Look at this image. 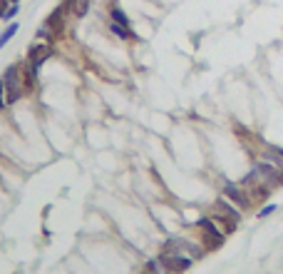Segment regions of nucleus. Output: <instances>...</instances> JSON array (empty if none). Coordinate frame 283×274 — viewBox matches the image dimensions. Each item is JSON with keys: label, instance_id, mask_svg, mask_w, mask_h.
Returning a JSON list of instances; mask_svg holds the SVG:
<instances>
[{"label": "nucleus", "instance_id": "obj_1", "mask_svg": "<svg viewBox=\"0 0 283 274\" xmlns=\"http://www.w3.org/2000/svg\"><path fill=\"white\" fill-rule=\"evenodd\" d=\"M50 55H53V45H50V43H37V40H35L28 48V67H25V72L32 75V77H37L42 62L48 60Z\"/></svg>", "mask_w": 283, "mask_h": 274}, {"label": "nucleus", "instance_id": "obj_2", "mask_svg": "<svg viewBox=\"0 0 283 274\" xmlns=\"http://www.w3.org/2000/svg\"><path fill=\"white\" fill-rule=\"evenodd\" d=\"M3 80H5V105L18 102L20 90H23V70H20L18 65H10V67L5 70Z\"/></svg>", "mask_w": 283, "mask_h": 274}, {"label": "nucleus", "instance_id": "obj_3", "mask_svg": "<svg viewBox=\"0 0 283 274\" xmlns=\"http://www.w3.org/2000/svg\"><path fill=\"white\" fill-rule=\"evenodd\" d=\"M159 262H162L164 269H169V272H174V274H181L192 267V257H184V254H179V252H162Z\"/></svg>", "mask_w": 283, "mask_h": 274}, {"label": "nucleus", "instance_id": "obj_4", "mask_svg": "<svg viewBox=\"0 0 283 274\" xmlns=\"http://www.w3.org/2000/svg\"><path fill=\"white\" fill-rule=\"evenodd\" d=\"M199 227L204 229V244H206V249H219L224 244V232H219L211 219H199Z\"/></svg>", "mask_w": 283, "mask_h": 274}, {"label": "nucleus", "instance_id": "obj_5", "mask_svg": "<svg viewBox=\"0 0 283 274\" xmlns=\"http://www.w3.org/2000/svg\"><path fill=\"white\" fill-rule=\"evenodd\" d=\"M224 192H226V194L231 197V200H233V202H236V205H239V207H246V205H249V197H246V194H244V192H241V189H239L236 184L226 182Z\"/></svg>", "mask_w": 283, "mask_h": 274}, {"label": "nucleus", "instance_id": "obj_6", "mask_svg": "<svg viewBox=\"0 0 283 274\" xmlns=\"http://www.w3.org/2000/svg\"><path fill=\"white\" fill-rule=\"evenodd\" d=\"M62 3H67V8H70V13H72L75 18H85L87 15L89 0H62Z\"/></svg>", "mask_w": 283, "mask_h": 274}, {"label": "nucleus", "instance_id": "obj_7", "mask_svg": "<svg viewBox=\"0 0 283 274\" xmlns=\"http://www.w3.org/2000/svg\"><path fill=\"white\" fill-rule=\"evenodd\" d=\"M18 30H20V25H18V23H10L5 30H0V50L8 45V40H10V37H13V35H15Z\"/></svg>", "mask_w": 283, "mask_h": 274}, {"label": "nucleus", "instance_id": "obj_8", "mask_svg": "<svg viewBox=\"0 0 283 274\" xmlns=\"http://www.w3.org/2000/svg\"><path fill=\"white\" fill-rule=\"evenodd\" d=\"M110 13H112L114 23H119V25H124V28H132V25H129V18L124 15V10H122L119 5H112V10H110Z\"/></svg>", "mask_w": 283, "mask_h": 274}, {"label": "nucleus", "instance_id": "obj_9", "mask_svg": "<svg viewBox=\"0 0 283 274\" xmlns=\"http://www.w3.org/2000/svg\"><path fill=\"white\" fill-rule=\"evenodd\" d=\"M18 10H20V3H13V5L8 8V13H5V18H3V20H13V18L18 15Z\"/></svg>", "mask_w": 283, "mask_h": 274}, {"label": "nucleus", "instance_id": "obj_10", "mask_svg": "<svg viewBox=\"0 0 283 274\" xmlns=\"http://www.w3.org/2000/svg\"><path fill=\"white\" fill-rule=\"evenodd\" d=\"M10 5H13L10 0H0V20L5 18V13H8V8H10Z\"/></svg>", "mask_w": 283, "mask_h": 274}, {"label": "nucleus", "instance_id": "obj_11", "mask_svg": "<svg viewBox=\"0 0 283 274\" xmlns=\"http://www.w3.org/2000/svg\"><path fill=\"white\" fill-rule=\"evenodd\" d=\"M276 212V205H268V207H263L261 212H258V217H268V214Z\"/></svg>", "mask_w": 283, "mask_h": 274}, {"label": "nucleus", "instance_id": "obj_12", "mask_svg": "<svg viewBox=\"0 0 283 274\" xmlns=\"http://www.w3.org/2000/svg\"><path fill=\"white\" fill-rule=\"evenodd\" d=\"M144 274H162V269H159V272H144Z\"/></svg>", "mask_w": 283, "mask_h": 274}]
</instances>
